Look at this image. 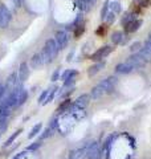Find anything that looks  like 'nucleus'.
Segmentation results:
<instances>
[{"mask_svg":"<svg viewBox=\"0 0 151 159\" xmlns=\"http://www.w3.org/2000/svg\"><path fill=\"white\" fill-rule=\"evenodd\" d=\"M58 52H60V49L57 47L56 41H54V39L47 40V43H45L43 51L40 52V54H41V58L44 61V65H45V64L53 62L54 60H56V57L58 56Z\"/></svg>","mask_w":151,"mask_h":159,"instance_id":"1","label":"nucleus"},{"mask_svg":"<svg viewBox=\"0 0 151 159\" xmlns=\"http://www.w3.org/2000/svg\"><path fill=\"white\" fill-rule=\"evenodd\" d=\"M113 47H110V45H105V47H101L99 49H97L92 56H90V60H93V61L95 62H98V61H102L103 58H106L110 53L113 52Z\"/></svg>","mask_w":151,"mask_h":159,"instance_id":"2","label":"nucleus"},{"mask_svg":"<svg viewBox=\"0 0 151 159\" xmlns=\"http://www.w3.org/2000/svg\"><path fill=\"white\" fill-rule=\"evenodd\" d=\"M86 158L88 159H101L102 157V150L97 142H92L90 145L86 146Z\"/></svg>","mask_w":151,"mask_h":159,"instance_id":"3","label":"nucleus"},{"mask_svg":"<svg viewBox=\"0 0 151 159\" xmlns=\"http://www.w3.org/2000/svg\"><path fill=\"white\" fill-rule=\"evenodd\" d=\"M11 20H12L11 11L8 9L7 6L2 4L0 6V28H7L8 24L11 23Z\"/></svg>","mask_w":151,"mask_h":159,"instance_id":"4","label":"nucleus"},{"mask_svg":"<svg viewBox=\"0 0 151 159\" xmlns=\"http://www.w3.org/2000/svg\"><path fill=\"white\" fill-rule=\"evenodd\" d=\"M54 41H56L60 51H62L69 44V34L65 31H57L56 34H54Z\"/></svg>","mask_w":151,"mask_h":159,"instance_id":"5","label":"nucleus"},{"mask_svg":"<svg viewBox=\"0 0 151 159\" xmlns=\"http://www.w3.org/2000/svg\"><path fill=\"white\" fill-rule=\"evenodd\" d=\"M99 84H101V86L103 88L105 93H106V94H110V93H113V92H114L115 86H117L118 78H117V77H114V76H112V77L105 78L103 81H101Z\"/></svg>","mask_w":151,"mask_h":159,"instance_id":"6","label":"nucleus"},{"mask_svg":"<svg viewBox=\"0 0 151 159\" xmlns=\"http://www.w3.org/2000/svg\"><path fill=\"white\" fill-rule=\"evenodd\" d=\"M90 99H92V97H90L89 94H81V96L74 101V105L72 107L77 109V110H82V109H85L90 103Z\"/></svg>","mask_w":151,"mask_h":159,"instance_id":"7","label":"nucleus"},{"mask_svg":"<svg viewBox=\"0 0 151 159\" xmlns=\"http://www.w3.org/2000/svg\"><path fill=\"white\" fill-rule=\"evenodd\" d=\"M127 61L131 64V65L134 66V69H139V68H142L146 65V61H144V58L140 56L139 53H133L131 56H130L127 58Z\"/></svg>","mask_w":151,"mask_h":159,"instance_id":"8","label":"nucleus"},{"mask_svg":"<svg viewBox=\"0 0 151 159\" xmlns=\"http://www.w3.org/2000/svg\"><path fill=\"white\" fill-rule=\"evenodd\" d=\"M134 70H135L134 66L127 61V60L123 61V62H121V64H118V65L115 66V72L121 73V74H129V73H131Z\"/></svg>","mask_w":151,"mask_h":159,"instance_id":"9","label":"nucleus"},{"mask_svg":"<svg viewBox=\"0 0 151 159\" xmlns=\"http://www.w3.org/2000/svg\"><path fill=\"white\" fill-rule=\"evenodd\" d=\"M140 25H142V20L134 19L129 24H126V25H125V32L126 33H134V32H137L138 29L140 28Z\"/></svg>","mask_w":151,"mask_h":159,"instance_id":"10","label":"nucleus"},{"mask_svg":"<svg viewBox=\"0 0 151 159\" xmlns=\"http://www.w3.org/2000/svg\"><path fill=\"white\" fill-rule=\"evenodd\" d=\"M29 66L27 62H21V65L19 68V72H17V76H19V80L20 81H25V80H28L29 77Z\"/></svg>","mask_w":151,"mask_h":159,"instance_id":"11","label":"nucleus"},{"mask_svg":"<svg viewBox=\"0 0 151 159\" xmlns=\"http://www.w3.org/2000/svg\"><path fill=\"white\" fill-rule=\"evenodd\" d=\"M105 68V62L103 61H98V62H95L94 65H92L89 69H88V76L89 77H93V76H95L98 72H101L102 69Z\"/></svg>","mask_w":151,"mask_h":159,"instance_id":"12","label":"nucleus"},{"mask_svg":"<svg viewBox=\"0 0 151 159\" xmlns=\"http://www.w3.org/2000/svg\"><path fill=\"white\" fill-rule=\"evenodd\" d=\"M105 94H106V93H105L103 88L101 86V84H98V85H95L92 89V92H90V97H92L93 99H99L101 97H103Z\"/></svg>","mask_w":151,"mask_h":159,"instance_id":"13","label":"nucleus"},{"mask_svg":"<svg viewBox=\"0 0 151 159\" xmlns=\"http://www.w3.org/2000/svg\"><path fill=\"white\" fill-rule=\"evenodd\" d=\"M27 99H28V92L25 90V89H20L19 90V94H17V101H16V107L19 106H21L24 105L25 102H27Z\"/></svg>","mask_w":151,"mask_h":159,"instance_id":"14","label":"nucleus"},{"mask_svg":"<svg viewBox=\"0 0 151 159\" xmlns=\"http://www.w3.org/2000/svg\"><path fill=\"white\" fill-rule=\"evenodd\" d=\"M31 65H32V68H40V66L44 65V61H43V58H41V54H40V53L33 54L32 58H31Z\"/></svg>","mask_w":151,"mask_h":159,"instance_id":"15","label":"nucleus"},{"mask_svg":"<svg viewBox=\"0 0 151 159\" xmlns=\"http://www.w3.org/2000/svg\"><path fill=\"white\" fill-rule=\"evenodd\" d=\"M112 43L114 45H119V44H123V32L121 31H115L112 34Z\"/></svg>","mask_w":151,"mask_h":159,"instance_id":"16","label":"nucleus"},{"mask_svg":"<svg viewBox=\"0 0 151 159\" xmlns=\"http://www.w3.org/2000/svg\"><path fill=\"white\" fill-rule=\"evenodd\" d=\"M70 107H72V101L68 98V99H65L62 103H60L57 111H58V114H64V113H66L68 110H70Z\"/></svg>","mask_w":151,"mask_h":159,"instance_id":"17","label":"nucleus"},{"mask_svg":"<svg viewBox=\"0 0 151 159\" xmlns=\"http://www.w3.org/2000/svg\"><path fill=\"white\" fill-rule=\"evenodd\" d=\"M140 56H142L143 58H144V61L146 62H149V61H151V49L149 48V47H146V45H143L142 48L139 49V52H138Z\"/></svg>","mask_w":151,"mask_h":159,"instance_id":"18","label":"nucleus"},{"mask_svg":"<svg viewBox=\"0 0 151 159\" xmlns=\"http://www.w3.org/2000/svg\"><path fill=\"white\" fill-rule=\"evenodd\" d=\"M78 76V72L77 70H72V69H69V70H65L61 76V80L64 81H66V80H72V78H76Z\"/></svg>","mask_w":151,"mask_h":159,"instance_id":"19","label":"nucleus"},{"mask_svg":"<svg viewBox=\"0 0 151 159\" xmlns=\"http://www.w3.org/2000/svg\"><path fill=\"white\" fill-rule=\"evenodd\" d=\"M57 90H58V88H57V86H53V88H50V92H49L48 97H47V99H45V101H44V103H43V105H47V103L52 102V101H53V98H54V96H56Z\"/></svg>","mask_w":151,"mask_h":159,"instance_id":"20","label":"nucleus"},{"mask_svg":"<svg viewBox=\"0 0 151 159\" xmlns=\"http://www.w3.org/2000/svg\"><path fill=\"white\" fill-rule=\"evenodd\" d=\"M41 129H43V125H41V123H37V125H34V126L32 127L31 133L28 134V137L31 138V139H32V138H34L36 135H39V134H40V131H41Z\"/></svg>","mask_w":151,"mask_h":159,"instance_id":"21","label":"nucleus"},{"mask_svg":"<svg viewBox=\"0 0 151 159\" xmlns=\"http://www.w3.org/2000/svg\"><path fill=\"white\" fill-rule=\"evenodd\" d=\"M109 6H110V12H114L115 15L122 11V7H121V4L118 2H110Z\"/></svg>","mask_w":151,"mask_h":159,"instance_id":"22","label":"nucleus"},{"mask_svg":"<svg viewBox=\"0 0 151 159\" xmlns=\"http://www.w3.org/2000/svg\"><path fill=\"white\" fill-rule=\"evenodd\" d=\"M77 7L81 9L82 12L89 11V8H90L89 3H88V0H77Z\"/></svg>","mask_w":151,"mask_h":159,"instance_id":"23","label":"nucleus"},{"mask_svg":"<svg viewBox=\"0 0 151 159\" xmlns=\"http://www.w3.org/2000/svg\"><path fill=\"white\" fill-rule=\"evenodd\" d=\"M110 2H106L103 4V7H102V9H101V19L102 20H105L106 19V16H108V13L110 12Z\"/></svg>","mask_w":151,"mask_h":159,"instance_id":"24","label":"nucleus"},{"mask_svg":"<svg viewBox=\"0 0 151 159\" xmlns=\"http://www.w3.org/2000/svg\"><path fill=\"white\" fill-rule=\"evenodd\" d=\"M8 126V117H0V133H4Z\"/></svg>","mask_w":151,"mask_h":159,"instance_id":"25","label":"nucleus"},{"mask_svg":"<svg viewBox=\"0 0 151 159\" xmlns=\"http://www.w3.org/2000/svg\"><path fill=\"white\" fill-rule=\"evenodd\" d=\"M20 133H21V130H17L16 133H15V134H12V135L11 137H9L8 139H7V141H6V143H4V146H6V147H8V146H11L12 145V142L15 141V139H16L19 135H20Z\"/></svg>","mask_w":151,"mask_h":159,"instance_id":"26","label":"nucleus"},{"mask_svg":"<svg viewBox=\"0 0 151 159\" xmlns=\"http://www.w3.org/2000/svg\"><path fill=\"white\" fill-rule=\"evenodd\" d=\"M85 32V27H84V24H80V25H77L74 28V36H76V39H78L81 34Z\"/></svg>","mask_w":151,"mask_h":159,"instance_id":"27","label":"nucleus"},{"mask_svg":"<svg viewBox=\"0 0 151 159\" xmlns=\"http://www.w3.org/2000/svg\"><path fill=\"white\" fill-rule=\"evenodd\" d=\"M134 19H135V17H134V15H133V13H126L125 16L122 17V25L125 27L126 24H129V23L131 21V20H134Z\"/></svg>","mask_w":151,"mask_h":159,"instance_id":"28","label":"nucleus"},{"mask_svg":"<svg viewBox=\"0 0 151 159\" xmlns=\"http://www.w3.org/2000/svg\"><path fill=\"white\" fill-rule=\"evenodd\" d=\"M142 48V44H140L139 41H135L131 44V47H130V51H131V53H135V52H139V49Z\"/></svg>","mask_w":151,"mask_h":159,"instance_id":"29","label":"nucleus"},{"mask_svg":"<svg viewBox=\"0 0 151 159\" xmlns=\"http://www.w3.org/2000/svg\"><path fill=\"white\" fill-rule=\"evenodd\" d=\"M40 147H41V142H34V143H32L31 146H28L27 151H34V150H39Z\"/></svg>","mask_w":151,"mask_h":159,"instance_id":"30","label":"nucleus"},{"mask_svg":"<svg viewBox=\"0 0 151 159\" xmlns=\"http://www.w3.org/2000/svg\"><path fill=\"white\" fill-rule=\"evenodd\" d=\"M105 20H106V23H108V24H113V23L115 21V13H114V12H109Z\"/></svg>","mask_w":151,"mask_h":159,"instance_id":"31","label":"nucleus"},{"mask_svg":"<svg viewBox=\"0 0 151 159\" xmlns=\"http://www.w3.org/2000/svg\"><path fill=\"white\" fill-rule=\"evenodd\" d=\"M49 92H50V89H48V90H44V92L41 93V96H40V97H39V102H40V103H41V105H43V103H44V101H45V99H47V97H48V94H49Z\"/></svg>","mask_w":151,"mask_h":159,"instance_id":"32","label":"nucleus"},{"mask_svg":"<svg viewBox=\"0 0 151 159\" xmlns=\"http://www.w3.org/2000/svg\"><path fill=\"white\" fill-rule=\"evenodd\" d=\"M106 31H108V25H106V24L99 25V28L97 29V34H98V36H103V34L106 33Z\"/></svg>","mask_w":151,"mask_h":159,"instance_id":"33","label":"nucleus"},{"mask_svg":"<svg viewBox=\"0 0 151 159\" xmlns=\"http://www.w3.org/2000/svg\"><path fill=\"white\" fill-rule=\"evenodd\" d=\"M58 77H60V69H57V70H54L53 76H52V81H57Z\"/></svg>","mask_w":151,"mask_h":159,"instance_id":"34","label":"nucleus"},{"mask_svg":"<svg viewBox=\"0 0 151 159\" xmlns=\"http://www.w3.org/2000/svg\"><path fill=\"white\" fill-rule=\"evenodd\" d=\"M4 93H6V86H4V85H2V84H0V99L3 98Z\"/></svg>","mask_w":151,"mask_h":159,"instance_id":"35","label":"nucleus"},{"mask_svg":"<svg viewBox=\"0 0 151 159\" xmlns=\"http://www.w3.org/2000/svg\"><path fill=\"white\" fill-rule=\"evenodd\" d=\"M144 45H146V47H149V48L151 49V33L149 34V39H147V40H146V43H144Z\"/></svg>","mask_w":151,"mask_h":159,"instance_id":"36","label":"nucleus"},{"mask_svg":"<svg viewBox=\"0 0 151 159\" xmlns=\"http://www.w3.org/2000/svg\"><path fill=\"white\" fill-rule=\"evenodd\" d=\"M140 3H142L143 7H149L151 4V0H140Z\"/></svg>","mask_w":151,"mask_h":159,"instance_id":"37","label":"nucleus"},{"mask_svg":"<svg viewBox=\"0 0 151 159\" xmlns=\"http://www.w3.org/2000/svg\"><path fill=\"white\" fill-rule=\"evenodd\" d=\"M27 152H28V151H21V152H19V154H17V155H16V157H15L13 159H20V158H21V157H24V155H25V154H27Z\"/></svg>","mask_w":151,"mask_h":159,"instance_id":"38","label":"nucleus"},{"mask_svg":"<svg viewBox=\"0 0 151 159\" xmlns=\"http://www.w3.org/2000/svg\"><path fill=\"white\" fill-rule=\"evenodd\" d=\"M95 0H88V3H89V6H92V4H94Z\"/></svg>","mask_w":151,"mask_h":159,"instance_id":"39","label":"nucleus"},{"mask_svg":"<svg viewBox=\"0 0 151 159\" xmlns=\"http://www.w3.org/2000/svg\"><path fill=\"white\" fill-rule=\"evenodd\" d=\"M12 2H15V3H20V0H12Z\"/></svg>","mask_w":151,"mask_h":159,"instance_id":"40","label":"nucleus"},{"mask_svg":"<svg viewBox=\"0 0 151 159\" xmlns=\"http://www.w3.org/2000/svg\"><path fill=\"white\" fill-rule=\"evenodd\" d=\"M0 135H2V133H0Z\"/></svg>","mask_w":151,"mask_h":159,"instance_id":"41","label":"nucleus"}]
</instances>
